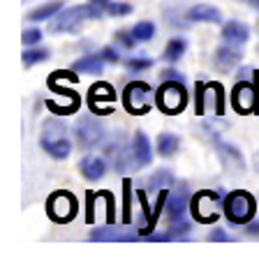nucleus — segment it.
Masks as SVG:
<instances>
[{"instance_id": "6", "label": "nucleus", "mask_w": 259, "mask_h": 261, "mask_svg": "<svg viewBox=\"0 0 259 261\" xmlns=\"http://www.w3.org/2000/svg\"><path fill=\"white\" fill-rule=\"evenodd\" d=\"M104 134H107V127L95 116H79L77 125H74V139L83 150H90L98 143H102Z\"/></svg>"}, {"instance_id": "15", "label": "nucleus", "mask_w": 259, "mask_h": 261, "mask_svg": "<svg viewBox=\"0 0 259 261\" xmlns=\"http://www.w3.org/2000/svg\"><path fill=\"white\" fill-rule=\"evenodd\" d=\"M222 40H225V44L241 46L250 40V28L241 21H227L222 25Z\"/></svg>"}, {"instance_id": "32", "label": "nucleus", "mask_w": 259, "mask_h": 261, "mask_svg": "<svg viewBox=\"0 0 259 261\" xmlns=\"http://www.w3.org/2000/svg\"><path fill=\"white\" fill-rule=\"evenodd\" d=\"M125 67L130 69V72H144V69H151L153 67V60L151 58H139V56H132V58L125 60Z\"/></svg>"}, {"instance_id": "17", "label": "nucleus", "mask_w": 259, "mask_h": 261, "mask_svg": "<svg viewBox=\"0 0 259 261\" xmlns=\"http://www.w3.org/2000/svg\"><path fill=\"white\" fill-rule=\"evenodd\" d=\"M185 16H187V21H192V23H220L222 21L220 10L213 5H204V3L190 7Z\"/></svg>"}, {"instance_id": "5", "label": "nucleus", "mask_w": 259, "mask_h": 261, "mask_svg": "<svg viewBox=\"0 0 259 261\" xmlns=\"http://www.w3.org/2000/svg\"><path fill=\"white\" fill-rule=\"evenodd\" d=\"M90 19L88 5H74V7H63L54 19L49 21V33L60 35V33H74L81 28L83 21Z\"/></svg>"}, {"instance_id": "13", "label": "nucleus", "mask_w": 259, "mask_h": 261, "mask_svg": "<svg viewBox=\"0 0 259 261\" xmlns=\"http://www.w3.org/2000/svg\"><path fill=\"white\" fill-rule=\"evenodd\" d=\"M142 233L137 229H121L113 227V224H107V227L100 229H90V241H139Z\"/></svg>"}, {"instance_id": "12", "label": "nucleus", "mask_w": 259, "mask_h": 261, "mask_svg": "<svg viewBox=\"0 0 259 261\" xmlns=\"http://www.w3.org/2000/svg\"><path fill=\"white\" fill-rule=\"evenodd\" d=\"M190 194H187V185L185 182H178L176 188L169 192V197H167V215H169V220H176V217H183L185 215V211L190 208Z\"/></svg>"}, {"instance_id": "22", "label": "nucleus", "mask_w": 259, "mask_h": 261, "mask_svg": "<svg viewBox=\"0 0 259 261\" xmlns=\"http://www.w3.org/2000/svg\"><path fill=\"white\" fill-rule=\"evenodd\" d=\"M104 67V58L100 54H90V56H83V58L74 60L72 63V69L74 72H88V74H100Z\"/></svg>"}, {"instance_id": "29", "label": "nucleus", "mask_w": 259, "mask_h": 261, "mask_svg": "<svg viewBox=\"0 0 259 261\" xmlns=\"http://www.w3.org/2000/svg\"><path fill=\"white\" fill-rule=\"evenodd\" d=\"M206 93H208V84H204V81H197L195 84V114L201 116L206 111Z\"/></svg>"}, {"instance_id": "16", "label": "nucleus", "mask_w": 259, "mask_h": 261, "mask_svg": "<svg viewBox=\"0 0 259 261\" xmlns=\"http://www.w3.org/2000/svg\"><path fill=\"white\" fill-rule=\"evenodd\" d=\"M132 153H134V160H137L139 167H148L153 162V146H151V139L137 129L134 132V139H132Z\"/></svg>"}, {"instance_id": "39", "label": "nucleus", "mask_w": 259, "mask_h": 261, "mask_svg": "<svg viewBox=\"0 0 259 261\" xmlns=\"http://www.w3.org/2000/svg\"><path fill=\"white\" fill-rule=\"evenodd\" d=\"M208 241H215V243H225V241H231V236L225 231V229H213V231L208 233Z\"/></svg>"}, {"instance_id": "8", "label": "nucleus", "mask_w": 259, "mask_h": 261, "mask_svg": "<svg viewBox=\"0 0 259 261\" xmlns=\"http://www.w3.org/2000/svg\"><path fill=\"white\" fill-rule=\"evenodd\" d=\"M104 158H107L109 164L121 173H125L127 169H139V167H134L137 160H134L132 146H127L123 134H118V139H113V141L104 143Z\"/></svg>"}, {"instance_id": "4", "label": "nucleus", "mask_w": 259, "mask_h": 261, "mask_svg": "<svg viewBox=\"0 0 259 261\" xmlns=\"http://www.w3.org/2000/svg\"><path fill=\"white\" fill-rule=\"evenodd\" d=\"M204 129H206V132H210V137H213L215 153H218V158H220L225 171H229V173H243L245 171V160H243V155H241L239 148L231 146V143L222 141V139L218 137V129H215L213 123H206Z\"/></svg>"}, {"instance_id": "1", "label": "nucleus", "mask_w": 259, "mask_h": 261, "mask_svg": "<svg viewBox=\"0 0 259 261\" xmlns=\"http://www.w3.org/2000/svg\"><path fill=\"white\" fill-rule=\"evenodd\" d=\"M187 88L183 81H162V86L155 90V107L162 114L176 116L187 107Z\"/></svg>"}, {"instance_id": "11", "label": "nucleus", "mask_w": 259, "mask_h": 261, "mask_svg": "<svg viewBox=\"0 0 259 261\" xmlns=\"http://www.w3.org/2000/svg\"><path fill=\"white\" fill-rule=\"evenodd\" d=\"M49 88L67 99V104H58V102H54V99H46V109H49V111H54L56 116H69V114H74V111H79V107H81V97H79L77 90L63 88L58 81H49Z\"/></svg>"}, {"instance_id": "26", "label": "nucleus", "mask_w": 259, "mask_h": 261, "mask_svg": "<svg viewBox=\"0 0 259 261\" xmlns=\"http://www.w3.org/2000/svg\"><path fill=\"white\" fill-rule=\"evenodd\" d=\"M132 222V180H123V224Z\"/></svg>"}, {"instance_id": "41", "label": "nucleus", "mask_w": 259, "mask_h": 261, "mask_svg": "<svg viewBox=\"0 0 259 261\" xmlns=\"http://www.w3.org/2000/svg\"><path fill=\"white\" fill-rule=\"evenodd\" d=\"M146 241H171V233L169 231H164V233H155V231H153L151 233V236H146Z\"/></svg>"}, {"instance_id": "24", "label": "nucleus", "mask_w": 259, "mask_h": 261, "mask_svg": "<svg viewBox=\"0 0 259 261\" xmlns=\"http://www.w3.org/2000/svg\"><path fill=\"white\" fill-rule=\"evenodd\" d=\"M42 148H44V153L51 155L54 160H67L69 153H72V143L69 139H58V141H39Z\"/></svg>"}, {"instance_id": "31", "label": "nucleus", "mask_w": 259, "mask_h": 261, "mask_svg": "<svg viewBox=\"0 0 259 261\" xmlns=\"http://www.w3.org/2000/svg\"><path fill=\"white\" fill-rule=\"evenodd\" d=\"M169 233H171V238H185L190 233V222L183 220V217L169 220Z\"/></svg>"}, {"instance_id": "27", "label": "nucleus", "mask_w": 259, "mask_h": 261, "mask_svg": "<svg viewBox=\"0 0 259 261\" xmlns=\"http://www.w3.org/2000/svg\"><path fill=\"white\" fill-rule=\"evenodd\" d=\"M49 60V49H42V46H28L23 51V65L26 67H33L37 63H44Z\"/></svg>"}, {"instance_id": "7", "label": "nucleus", "mask_w": 259, "mask_h": 261, "mask_svg": "<svg viewBox=\"0 0 259 261\" xmlns=\"http://www.w3.org/2000/svg\"><path fill=\"white\" fill-rule=\"evenodd\" d=\"M46 213H49L51 220L60 222V224L74 220V215L79 213L77 197L72 192H67V190H58V192H54L46 199Z\"/></svg>"}, {"instance_id": "30", "label": "nucleus", "mask_w": 259, "mask_h": 261, "mask_svg": "<svg viewBox=\"0 0 259 261\" xmlns=\"http://www.w3.org/2000/svg\"><path fill=\"white\" fill-rule=\"evenodd\" d=\"M208 88L213 90V97H215V114L222 116L225 114V86L218 84V81H208Z\"/></svg>"}, {"instance_id": "43", "label": "nucleus", "mask_w": 259, "mask_h": 261, "mask_svg": "<svg viewBox=\"0 0 259 261\" xmlns=\"http://www.w3.org/2000/svg\"><path fill=\"white\" fill-rule=\"evenodd\" d=\"M254 167H257V171H259V150L254 153Z\"/></svg>"}, {"instance_id": "37", "label": "nucleus", "mask_w": 259, "mask_h": 261, "mask_svg": "<svg viewBox=\"0 0 259 261\" xmlns=\"http://www.w3.org/2000/svg\"><path fill=\"white\" fill-rule=\"evenodd\" d=\"M98 54L104 58V63H111V65L121 63V56H118V51L113 49V46H104V49H100Z\"/></svg>"}, {"instance_id": "38", "label": "nucleus", "mask_w": 259, "mask_h": 261, "mask_svg": "<svg viewBox=\"0 0 259 261\" xmlns=\"http://www.w3.org/2000/svg\"><path fill=\"white\" fill-rule=\"evenodd\" d=\"M160 79L162 81H185V76H183L181 72H176L174 67H167L160 72Z\"/></svg>"}, {"instance_id": "19", "label": "nucleus", "mask_w": 259, "mask_h": 261, "mask_svg": "<svg viewBox=\"0 0 259 261\" xmlns=\"http://www.w3.org/2000/svg\"><path fill=\"white\" fill-rule=\"evenodd\" d=\"M63 7H65L63 0H49V3H44V5H39V7H35V10H30L26 19H28L30 23H39V21H51L60 10H63Z\"/></svg>"}, {"instance_id": "3", "label": "nucleus", "mask_w": 259, "mask_h": 261, "mask_svg": "<svg viewBox=\"0 0 259 261\" xmlns=\"http://www.w3.org/2000/svg\"><path fill=\"white\" fill-rule=\"evenodd\" d=\"M153 102H155V90L146 84V81H130L123 90V104H125L127 114L144 116L151 111Z\"/></svg>"}, {"instance_id": "20", "label": "nucleus", "mask_w": 259, "mask_h": 261, "mask_svg": "<svg viewBox=\"0 0 259 261\" xmlns=\"http://www.w3.org/2000/svg\"><path fill=\"white\" fill-rule=\"evenodd\" d=\"M174 180H176V178H174V171H171L169 167H160L151 173V178H148V190H151V192L169 190L171 185H174Z\"/></svg>"}, {"instance_id": "2", "label": "nucleus", "mask_w": 259, "mask_h": 261, "mask_svg": "<svg viewBox=\"0 0 259 261\" xmlns=\"http://www.w3.org/2000/svg\"><path fill=\"white\" fill-rule=\"evenodd\" d=\"M222 206H225V215L231 224H248V222H252L254 213H257V201L245 190L229 192L222 201Z\"/></svg>"}, {"instance_id": "21", "label": "nucleus", "mask_w": 259, "mask_h": 261, "mask_svg": "<svg viewBox=\"0 0 259 261\" xmlns=\"http://www.w3.org/2000/svg\"><path fill=\"white\" fill-rule=\"evenodd\" d=\"M58 139H67V125L58 118H46L42 123V137H39V141H58Z\"/></svg>"}, {"instance_id": "40", "label": "nucleus", "mask_w": 259, "mask_h": 261, "mask_svg": "<svg viewBox=\"0 0 259 261\" xmlns=\"http://www.w3.org/2000/svg\"><path fill=\"white\" fill-rule=\"evenodd\" d=\"M245 236L259 238V222H248V224H245Z\"/></svg>"}, {"instance_id": "9", "label": "nucleus", "mask_w": 259, "mask_h": 261, "mask_svg": "<svg viewBox=\"0 0 259 261\" xmlns=\"http://www.w3.org/2000/svg\"><path fill=\"white\" fill-rule=\"evenodd\" d=\"M231 107L236 114L245 116V114H257L259 107V93L254 88V84L239 79V84L231 88Z\"/></svg>"}, {"instance_id": "36", "label": "nucleus", "mask_w": 259, "mask_h": 261, "mask_svg": "<svg viewBox=\"0 0 259 261\" xmlns=\"http://www.w3.org/2000/svg\"><path fill=\"white\" fill-rule=\"evenodd\" d=\"M21 40H23L26 46H37L39 42H42V30H39V28H28V30H23Z\"/></svg>"}, {"instance_id": "33", "label": "nucleus", "mask_w": 259, "mask_h": 261, "mask_svg": "<svg viewBox=\"0 0 259 261\" xmlns=\"http://www.w3.org/2000/svg\"><path fill=\"white\" fill-rule=\"evenodd\" d=\"M107 14L113 16V19H118V16H127V14H132V5H130V3H121V0H111Z\"/></svg>"}, {"instance_id": "28", "label": "nucleus", "mask_w": 259, "mask_h": 261, "mask_svg": "<svg viewBox=\"0 0 259 261\" xmlns=\"http://www.w3.org/2000/svg\"><path fill=\"white\" fill-rule=\"evenodd\" d=\"M132 35L137 37V42H151L153 35H155V25L151 21H139L132 28Z\"/></svg>"}, {"instance_id": "23", "label": "nucleus", "mask_w": 259, "mask_h": 261, "mask_svg": "<svg viewBox=\"0 0 259 261\" xmlns=\"http://www.w3.org/2000/svg\"><path fill=\"white\" fill-rule=\"evenodd\" d=\"M178 146H181V139H178L176 134H171V132H162L160 137H157V143H155L160 158H171V155H176Z\"/></svg>"}, {"instance_id": "34", "label": "nucleus", "mask_w": 259, "mask_h": 261, "mask_svg": "<svg viewBox=\"0 0 259 261\" xmlns=\"http://www.w3.org/2000/svg\"><path fill=\"white\" fill-rule=\"evenodd\" d=\"M113 40H116V44H121L123 49H134V44H139L137 37L132 35V30H118V33L113 35Z\"/></svg>"}, {"instance_id": "25", "label": "nucleus", "mask_w": 259, "mask_h": 261, "mask_svg": "<svg viewBox=\"0 0 259 261\" xmlns=\"http://www.w3.org/2000/svg\"><path fill=\"white\" fill-rule=\"evenodd\" d=\"M185 51H187L185 37H171L164 46V56H162V58H164L167 63H176V60H181L183 56H185Z\"/></svg>"}, {"instance_id": "14", "label": "nucleus", "mask_w": 259, "mask_h": 261, "mask_svg": "<svg viewBox=\"0 0 259 261\" xmlns=\"http://www.w3.org/2000/svg\"><path fill=\"white\" fill-rule=\"evenodd\" d=\"M79 171H81V176L90 182L102 180L104 173H107V160L98 158V155H86V158L79 162Z\"/></svg>"}, {"instance_id": "10", "label": "nucleus", "mask_w": 259, "mask_h": 261, "mask_svg": "<svg viewBox=\"0 0 259 261\" xmlns=\"http://www.w3.org/2000/svg\"><path fill=\"white\" fill-rule=\"evenodd\" d=\"M116 102V88L107 81H100V84H93L88 90V104H90V111L95 116H109L113 111L111 104Z\"/></svg>"}, {"instance_id": "18", "label": "nucleus", "mask_w": 259, "mask_h": 261, "mask_svg": "<svg viewBox=\"0 0 259 261\" xmlns=\"http://www.w3.org/2000/svg\"><path fill=\"white\" fill-rule=\"evenodd\" d=\"M241 58H243V54H241L239 49H234L231 44H225L220 46V49L215 51L213 60H215V67L222 69V72H227V69L236 67V65L241 63Z\"/></svg>"}, {"instance_id": "42", "label": "nucleus", "mask_w": 259, "mask_h": 261, "mask_svg": "<svg viewBox=\"0 0 259 261\" xmlns=\"http://www.w3.org/2000/svg\"><path fill=\"white\" fill-rule=\"evenodd\" d=\"M86 199H88V213H86V217H88V222H93V199H95V192H86Z\"/></svg>"}, {"instance_id": "35", "label": "nucleus", "mask_w": 259, "mask_h": 261, "mask_svg": "<svg viewBox=\"0 0 259 261\" xmlns=\"http://www.w3.org/2000/svg\"><path fill=\"white\" fill-rule=\"evenodd\" d=\"M111 0H88V10H90V19H102V14L109 10Z\"/></svg>"}]
</instances>
